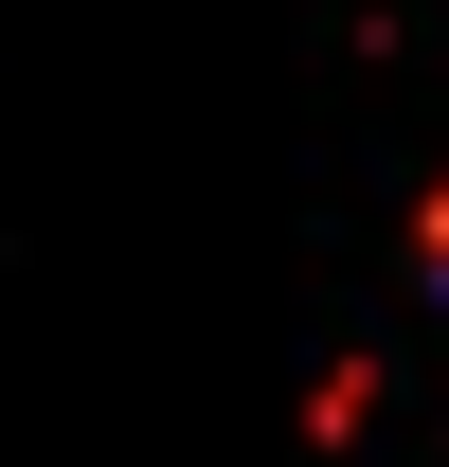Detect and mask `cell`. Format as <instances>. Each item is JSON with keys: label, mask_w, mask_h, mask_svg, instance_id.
I'll list each match as a JSON object with an SVG mask.
<instances>
[{"label": "cell", "mask_w": 449, "mask_h": 467, "mask_svg": "<svg viewBox=\"0 0 449 467\" xmlns=\"http://www.w3.org/2000/svg\"><path fill=\"white\" fill-rule=\"evenodd\" d=\"M413 270H432V288H449V162L413 180Z\"/></svg>", "instance_id": "cell-2"}, {"label": "cell", "mask_w": 449, "mask_h": 467, "mask_svg": "<svg viewBox=\"0 0 449 467\" xmlns=\"http://www.w3.org/2000/svg\"><path fill=\"white\" fill-rule=\"evenodd\" d=\"M306 431L360 450V431H378V359H324V378H306Z\"/></svg>", "instance_id": "cell-1"}]
</instances>
